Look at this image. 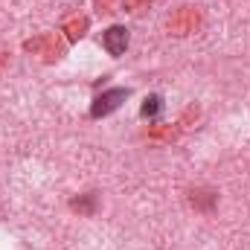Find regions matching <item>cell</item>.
<instances>
[{"label":"cell","instance_id":"obj_1","mask_svg":"<svg viewBox=\"0 0 250 250\" xmlns=\"http://www.w3.org/2000/svg\"><path fill=\"white\" fill-rule=\"evenodd\" d=\"M125 99H128V90H125V87H114V90L96 96L93 105H90V117H96V120H99V117H108L111 111H117V108L123 105Z\"/></svg>","mask_w":250,"mask_h":250},{"label":"cell","instance_id":"obj_2","mask_svg":"<svg viewBox=\"0 0 250 250\" xmlns=\"http://www.w3.org/2000/svg\"><path fill=\"white\" fill-rule=\"evenodd\" d=\"M102 44L111 56H123L125 47H128V29L125 26H111L105 35H102Z\"/></svg>","mask_w":250,"mask_h":250},{"label":"cell","instance_id":"obj_3","mask_svg":"<svg viewBox=\"0 0 250 250\" xmlns=\"http://www.w3.org/2000/svg\"><path fill=\"white\" fill-rule=\"evenodd\" d=\"M160 108H163V99L154 93V96H146V102L140 105V114L151 120V117H157V114H160Z\"/></svg>","mask_w":250,"mask_h":250}]
</instances>
